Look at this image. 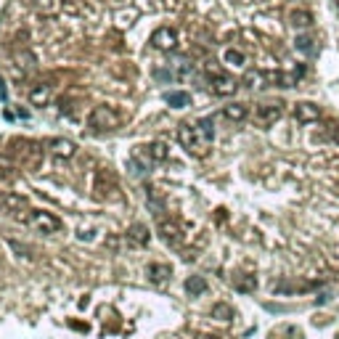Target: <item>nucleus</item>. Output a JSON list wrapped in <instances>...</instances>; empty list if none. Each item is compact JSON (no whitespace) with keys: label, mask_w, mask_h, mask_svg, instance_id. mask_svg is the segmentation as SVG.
<instances>
[{"label":"nucleus","mask_w":339,"mask_h":339,"mask_svg":"<svg viewBox=\"0 0 339 339\" xmlns=\"http://www.w3.org/2000/svg\"><path fill=\"white\" fill-rule=\"evenodd\" d=\"M178 141H180V146H183L188 154H196V156H201L207 151V146H210V143L201 138V133H199L196 125H180Z\"/></svg>","instance_id":"nucleus-1"},{"label":"nucleus","mask_w":339,"mask_h":339,"mask_svg":"<svg viewBox=\"0 0 339 339\" xmlns=\"http://www.w3.org/2000/svg\"><path fill=\"white\" fill-rule=\"evenodd\" d=\"M24 223L32 225L35 231H43V233H58L61 231V220L50 212H43V210H27Z\"/></svg>","instance_id":"nucleus-2"},{"label":"nucleus","mask_w":339,"mask_h":339,"mask_svg":"<svg viewBox=\"0 0 339 339\" xmlns=\"http://www.w3.org/2000/svg\"><path fill=\"white\" fill-rule=\"evenodd\" d=\"M120 120H122L120 112H114L112 106H96L88 117V125L93 130H114L120 125Z\"/></svg>","instance_id":"nucleus-3"},{"label":"nucleus","mask_w":339,"mask_h":339,"mask_svg":"<svg viewBox=\"0 0 339 339\" xmlns=\"http://www.w3.org/2000/svg\"><path fill=\"white\" fill-rule=\"evenodd\" d=\"M281 117H284V106H281V103H260V106L254 109V122H257L260 127L276 125Z\"/></svg>","instance_id":"nucleus-4"},{"label":"nucleus","mask_w":339,"mask_h":339,"mask_svg":"<svg viewBox=\"0 0 339 339\" xmlns=\"http://www.w3.org/2000/svg\"><path fill=\"white\" fill-rule=\"evenodd\" d=\"M321 117H323V112H321V106H318V103H313V101H299V103H294V120L302 122V125L318 122Z\"/></svg>","instance_id":"nucleus-5"},{"label":"nucleus","mask_w":339,"mask_h":339,"mask_svg":"<svg viewBox=\"0 0 339 339\" xmlns=\"http://www.w3.org/2000/svg\"><path fill=\"white\" fill-rule=\"evenodd\" d=\"M151 45H154V48H159V50H175V48H178V32L170 29V27L154 29Z\"/></svg>","instance_id":"nucleus-6"},{"label":"nucleus","mask_w":339,"mask_h":339,"mask_svg":"<svg viewBox=\"0 0 339 339\" xmlns=\"http://www.w3.org/2000/svg\"><path fill=\"white\" fill-rule=\"evenodd\" d=\"M212 90L218 96H233L239 90V82L233 80L231 74H225V72H215L212 74Z\"/></svg>","instance_id":"nucleus-7"},{"label":"nucleus","mask_w":339,"mask_h":339,"mask_svg":"<svg viewBox=\"0 0 339 339\" xmlns=\"http://www.w3.org/2000/svg\"><path fill=\"white\" fill-rule=\"evenodd\" d=\"M268 82H270V74H268V72H263V69H246L244 72V80H241V85L249 88V90L268 88Z\"/></svg>","instance_id":"nucleus-8"},{"label":"nucleus","mask_w":339,"mask_h":339,"mask_svg":"<svg viewBox=\"0 0 339 339\" xmlns=\"http://www.w3.org/2000/svg\"><path fill=\"white\" fill-rule=\"evenodd\" d=\"M48 151L53 156H58V159H72L74 151H77V146L69 138H50L48 141Z\"/></svg>","instance_id":"nucleus-9"},{"label":"nucleus","mask_w":339,"mask_h":339,"mask_svg":"<svg viewBox=\"0 0 339 339\" xmlns=\"http://www.w3.org/2000/svg\"><path fill=\"white\" fill-rule=\"evenodd\" d=\"M0 204H3L5 210H11V212H22L24 207H27V199H24V196H19V194L3 191V194H0Z\"/></svg>","instance_id":"nucleus-10"},{"label":"nucleus","mask_w":339,"mask_h":339,"mask_svg":"<svg viewBox=\"0 0 339 339\" xmlns=\"http://www.w3.org/2000/svg\"><path fill=\"white\" fill-rule=\"evenodd\" d=\"M246 114H249V109L244 103H228V106H223V117L231 122H244Z\"/></svg>","instance_id":"nucleus-11"},{"label":"nucleus","mask_w":339,"mask_h":339,"mask_svg":"<svg viewBox=\"0 0 339 339\" xmlns=\"http://www.w3.org/2000/svg\"><path fill=\"white\" fill-rule=\"evenodd\" d=\"M223 61L228 64V67L244 69V64H246V56H244V50H239V48H225V53H223Z\"/></svg>","instance_id":"nucleus-12"},{"label":"nucleus","mask_w":339,"mask_h":339,"mask_svg":"<svg viewBox=\"0 0 339 339\" xmlns=\"http://www.w3.org/2000/svg\"><path fill=\"white\" fill-rule=\"evenodd\" d=\"M146 276H148V281H154V284H162L165 278L170 276V265H162V263H151L146 268Z\"/></svg>","instance_id":"nucleus-13"},{"label":"nucleus","mask_w":339,"mask_h":339,"mask_svg":"<svg viewBox=\"0 0 339 339\" xmlns=\"http://www.w3.org/2000/svg\"><path fill=\"white\" fill-rule=\"evenodd\" d=\"M289 22H291V27H294V29H308L313 24V16L308 14V11L297 8V11H291V14H289Z\"/></svg>","instance_id":"nucleus-14"},{"label":"nucleus","mask_w":339,"mask_h":339,"mask_svg":"<svg viewBox=\"0 0 339 339\" xmlns=\"http://www.w3.org/2000/svg\"><path fill=\"white\" fill-rule=\"evenodd\" d=\"M127 239L133 241V244H148V228L146 225H141V223H135V225H130V231H127Z\"/></svg>","instance_id":"nucleus-15"},{"label":"nucleus","mask_w":339,"mask_h":339,"mask_svg":"<svg viewBox=\"0 0 339 339\" xmlns=\"http://www.w3.org/2000/svg\"><path fill=\"white\" fill-rule=\"evenodd\" d=\"M48 98H50V88H48V85H35V88L29 90V101L35 103V106H43Z\"/></svg>","instance_id":"nucleus-16"},{"label":"nucleus","mask_w":339,"mask_h":339,"mask_svg":"<svg viewBox=\"0 0 339 339\" xmlns=\"http://www.w3.org/2000/svg\"><path fill=\"white\" fill-rule=\"evenodd\" d=\"M146 154H148V159H151V162H165L167 156H170V151H167L165 143H148V146H146Z\"/></svg>","instance_id":"nucleus-17"},{"label":"nucleus","mask_w":339,"mask_h":339,"mask_svg":"<svg viewBox=\"0 0 339 339\" xmlns=\"http://www.w3.org/2000/svg\"><path fill=\"white\" fill-rule=\"evenodd\" d=\"M167 103L170 106H175V109H183L191 103V96L183 93V90H172V93H167Z\"/></svg>","instance_id":"nucleus-18"},{"label":"nucleus","mask_w":339,"mask_h":339,"mask_svg":"<svg viewBox=\"0 0 339 339\" xmlns=\"http://www.w3.org/2000/svg\"><path fill=\"white\" fill-rule=\"evenodd\" d=\"M204 289H207V281H204L201 276H191V278L186 281V291H188V294H194V297H196V294H204Z\"/></svg>","instance_id":"nucleus-19"},{"label":"nucleus","mask_w":339,"mask_h":339,"mask_svg":"<svg viewBox=\"0 0 339 339\" xmlns=\"http://www.w3.org/2000/svg\"><path fill=\"white\" fill-rule=\"evenodd\" d=\"M196 127H199L201 138H204L207 143H212V138H215V122L210 120V117H204V120H199V122H196Z\"/></svg>","instance_id":"nucleus-20"},{"label":"nucleus","mask_w":339,"mask_h":339,"mask_svg":"<svg viewBox=\"0 0 339 339\" xmlns=\"http://www.w3.org/2000/svg\"><path fill=\"white\" fill-rule=\"evenodd\" d=\"M212 318H218V321H231V318H233V308H231V305H225V302H218L212 308Z\"/></svg>","instance_id":"nucleus-21"},{"label":"nucleus","mask_w":339,"mask_h":339,"mask_svg":"<svg viewBox=\"0 0 339 339\" xmlns=\"http://www.w3.org/2000/svg\"><path fill=\"white\" fill-rule=\"evenodd\" d=\"M294 48L299 50V53H305V56H313V53H315V45H313L310 37H297V40H294Z\"/></svg>","instance_id":"nucleus-22"},{"label":"nucleus","mask_w":339,"mask_h":339,"mask_svg":"<svg viewBox=\"0 0 339 339\" xmlns=\"http://www.w3.org/2000/svg\"><path fill=\"white\" fill-rule=\"evenodd\" d=\"M254 286H257V281H254V276H249V278H244V281H239L236 289H239V291H252Z\"/></svg>","instance_id":"nucleus-23"},{"label":"nucleus","mask_w":339,"mask_h":339,"mask_svg":"<svg viewBox=\"0 0 339 339\" xmlns=\"http://www.w3.org/2000/svg\"><path fill=\"white\" fill-rule=\"evenodd\" d=\"M32 3H35L37 8H43V11H53L56 8V0H32Z\"/></svg>","instance_id":"nucleus-24"},{"label":"nucleus","mask_w":339,"mask_h":339,"mask_svg":"<svg viewBox=\"0 0 339 339\" xmlns=\"http://www.w3.org/2000/svg\"><path fill=\"white\" fill-rule=\"evenodd\" d=\"M337 167H339V162H337Z\"/></svg>","instance_id":"nucleus-25"}]
</instances>
